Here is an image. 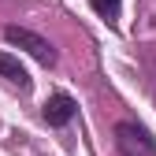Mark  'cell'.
<instances>
[{"mask_svg":"<svg viewBox=\"0 0 156 156\" xmlns=\"http://www.w3.org/2000/svg\"><path fill=\"white\" fill-rule=\"evenodd\" d=\"M119 4H123V0H89V8L101 15V19H108V23L119 19Z\"/></svg>","mask_w":156,"mask_h":156,"instance_id":"5","label":"cell"},{"mask_svg":"<svg viewBox=\"0 0 156 156\" xmlns=\"http://www.w3.org/2000/svg\"><path fill=\"white\" fill-rule=\"evenodd\" d=\"M74 112H78V104H74L71 93H52L45 101V108H41V115H45L48 126H67L74 119Z\"/></svg>","mask_w":156,"mask_h":156,"instance_id":"3","label":"cell"},{"mask_svg":"<svg viewBox=\"0 0 156 156\" xmlns=\"http://www.w3.org/2000/svg\"><path fill=\"white\" fill-rule=\"evenodd\" d=\"M112 134H115V149H119V156H156V141H152V134L141 123L123 119V123H115Z\"/></svg>","mask_w":156,"mask_h":156,"instance_id":"1","label":"cell"},{"mask_svg":"<svg viewBox=\"0 0 156 156\" xmlns=\"http://www.w3.org/2000/svg\"><path fill=\"white\" fill-rule=\"evenodd\" d=\"M4 41L8 45H15V48H23V52H30L37 63H56V48L45 41L41 34H34V30H26V26H4Z\"/></svg>","mask_w":156,"mask_h":156,"instance_id":"2","label":"cell"},{"mask_svg":"<svg viewBox=\"0 0 156 156\" xmlns=\"http://www.w3.org/2000/svg\"><path fill=\"white\" fill-rule=\"evenodd\" d=\"M0 78H8L11 86H19V89H30V74H26V67L15 60V56H8V52H0Z\"/></svg>","mask_w":156,"mask_h":156,"instance_id":"4","label":"cell"}]
</instances>
